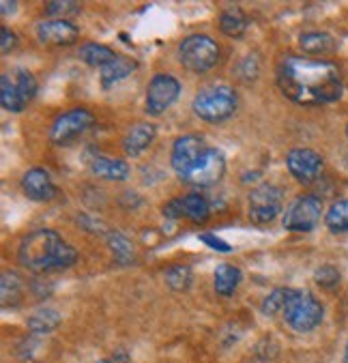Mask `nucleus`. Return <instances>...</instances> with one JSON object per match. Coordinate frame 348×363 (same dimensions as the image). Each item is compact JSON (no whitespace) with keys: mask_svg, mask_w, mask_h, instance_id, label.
I'll use <instances>...</instances> for the list:
<instances>
[{"mask_svg":"<svg viewBox=\"0 0 348 363\" xmlns=\"http://www.w3.org/2000/svg\"><path fill=\"white\" fill-rule=\"evenodd\" d=\"M277 86L286 99L299 106H327L344 93L337 65L303 56H288L280 62Z\"/></svg>","mask_w":348,"mask_h":363,"instance_id":"obj_1","label":"nucleus"},{"mask_svg":"<svg viewBox=\"0 0 348 363\" xmlns=\"http://www.w3.org/2000/svg\"><path fill=\"white\" fill-rule=\"evenodd\" d=\"M18 260L33 273L60 271L78 262V250L67 243L56 230H35L20 241Z\"/></svg>","mask_w":348,"mask_h":363,"instance_id":"obj_2","label":"nucleus"},{"mask_svg":"<svg viewBox=\"0 0 348 363\" xmlns=\"http://www.w3.org/2000/svg\"><path fill=\"white\" fill-rule=\"evenodd\" d=\"M237 106H239V95H237V91L232 86L213 84V86L202 89L196 95V99L191 104V110L200 121L218 125V123H224L230 116H235Z\"/></svg>","mask_w":348,"mask_h":363,"instance_id":"obj_3","label":"nucleus"},{"mask_svg":"<svg viewBox=\"0 0 348 363\" xmlns=\"http://www.w3.org/2000/svg\"><path fill=\"white\" fill-rule=\"evenodd\" d=\"M322 316H325V310L312 293L295 290V288L291 290V297L284 308V318L291 329L299 333L314 331L322 323Z\"/></svg>","mask_w":348,"mask_h":363,"instance_id":"obj_4","label":"nucleus"},{"mask_svg":"<svg viewBox=\"0 0 348 363\" xmlns=\"http://www.w3.org/2000/svg\"><path fill=\"white\" fill-rule=\"evenodd\" d=\"M37 95V80L28 69H13L0 78V104L7 112H22Z\"/></svg>","mask_w":348,"mask_h":363,"instance_id":"obj_5","label":"nucleus"},{"mask_svg":"<svg viewBox=\"0 0 348 363\" xmlns=\"http://www.w3.org/2000/svg\"><path fill=\"white\" fill-rule=\"evenodd\" d=\"M179 58L193 74H206L220 60V45L215 39L206 35H191L181 41Z\"/></svg>","mask_w":348,"mask_h":363,"instance_id":"obj_6","label":"nucleus"},{"mask_svg":"<svg viewBox=\"0 0 348 363\" xmlns=\"http://www.w3.org/2000/svg\"><path fill=\"white\" fill-rule=\"evenodd\" d=\"M322 215V202L318 196L303 194L291 202L284 213V228L291 233H310L316 228Z\"/></svg>","mask_w":348,"mask_h":363,"instance_id":"obj_7","label":"nucleus"},{"mask_svg":"<svg viewBox=\"0 0 348 363\" xmlns=\"http://www.w3.org/2000/svg\"><path fill=\"white\" fill-rule=\"evenodd\" d=\"M247 202H249L247 204L249 220L256 224H266L280 215V211L284 206V191L271 183H262L249 191Z\"/></svg>","mask_w":348,"mask_h":363,"instance_id":"obj_8","label":"nucleus"},{"mask_svg":"<svg viewBox=\"0 0 348 363\" xmlns=\"http://www.w3.org/2000/svg\"><path fill=\"white\" fill-rule=\"evenodd\" d=\"M226 174V157L220 149L208 147L202 157L191 166V170L185 174V183L196 185V187H211L222 181Z\"/></svg>","mask_w":348,"mask_h":363,"instance_id":"obj_9","label":"nucleus"},{"mask_svg":"<svg viewBox=\"0 0 348 363\" xmlns=\"http://www.w3.org/2000/svg\"><path fill=\"white\" fill-rule=\"evenodd\" d=\"M93 123H95V116L84 108L62 112L54 118V123L50 127V140L54 144H67V142L76 140L80 133H84Z\"/></svg>","mask_w":348,"mask_h":363,"instance_id":"obj_10","label":"nucleus"},{"mask_svg":"<svg viewBox=\"0 0 348 363\" xmlns=\"http://www.w3.org/2000/svg\"><path fill=\"white\" fill-rule=\"evenodd\" d=\"M179 95H181V82H179L174 76L157 74V76H153V80L149 82L145 110H147L151 116H159V114H164V112L179 99Z\"/></svg>","mask_w":348,"mask_h":363,"instance_id":"obj_11","label":"nucleus"},{"mask_svg":"<svg viewBox=\"0 0 348 363\" xmlns=\"http://www.w3.org/2000/svg\"><path fill=\"white\" fill-rule=\"evenodd\" d=\"M206 149H208L206 142L200 135H181L174 140L170 164H172V170L176 172V177L181 181L185 179V174L191 170V166L202 157V153Z\"/></svg>","mask_w":348,"mask_h":363,"instance_id":"obj_12","label":"nucleus"},{"mask_svg":"<svg viewBox=\"0 0 348 363\" xmlns=\"http://www.w3.org/2000/svg\"><path fill=\"white\" fill-rule=\"evenodd\" d=\"M286 166L299 183H314L322 172V157L312 149H293L286 155Z\"/></svg>","mask_w":348,"mask_h":363,"instance_id":"obj_13","label":"nucleus"},{"mask_svg":"<svg viewBox=\"0 0 348 363\" xmlns=\"http://www.w3.org/2000/svg\"><path fill=\"white\" fill-rule=\"evenodd\" d=\"M35 35H37L39 43L60 48V45L76 43L80 37V30L76 24L67 22V20H45L35 26Z\"/></svg>","mask_w":348,"mask_h":363,"instance_id":"obj_14","label":"nucleus"},{"mask_svg":"<svg viewBox=\"0 0 348 363\" xmlns=\"http://www.w3.org/2000/svg\"><path fill=\"white\" fill-rule=\"evenodd\" d=\"M22 191L35 200V202H47L56 196V185L47 170L43 168H30L22 177Z\"/></svg>","mask_w":348,"mask_h":363,"instance_id":"obj_15","label":"nucleus"},{"mask_svg":"<svg viewBox=\"0 0 348 363\" xmlns=\"http://www.w3.org/2000/svg\"><path fill=\"white\" fill-rule=\"evenodd\" d=\"M155 133H157V127L153 123H137L133 125L125 138H123V151L129 155V157H137L142 155L155 140Z\"/></svg>","mask_w":348,"mask_h":363,"instance_id":"obj_16","label":"nucleus"},{"mask_svg":"<svg viewBox=\"0 0 348 363\" xmlns=\"http://www.w3.org/2000/svg\"><path fill=\"white\" fill-rule=\"evenodd\" d=\"M213 284H215V293L222 297H232L237 293V288L241 284V269L230 264V262H222L215 267L213 273Z\"/></svg>","mask_w":348,"mask_h":363,"instance_id":"obj_17","label":"nucleus"},{"mask_svg":"<svg viewBox=\"0 0 348 363\" xmlns=\"http://www.w3.org/2000/svg\"><path fill=\"white\" fill-rule=\"evenodd\" d=\"M91 172L106 181H125L129 177V166L123 160L112 157H95L91 162Z\"/></svg>","mask_w":348,"mask_h":363,"instance_id":"obj_18","label":"nucleus"},{"mask_svg":"<svg viewBox=\"0 0 348 363\" xmlns=\"http://www.w3.org/2000/svg\"><path fill=\"white\" fill-rule=\"evenodd\" d=\"M135 67H137V65H135L133 60H129V58H125V56H116L112 62H108L103 69H99V76H101L103 89H110L114 82H118V80L131 76L133 71H135Z\"/></svg>","mask_w":348,"mask_h":363,"instance_id":"obj_19","label":"nucleus"},{"mask_svg":"<svg viewBox=\"0 0 348 363\" xmlns=\"http://www.w3.org/2000/svg\"><path fill=\"white\" fill-rule=\"evenodd\" d=\"M0 293H3V306L5 308H16L24 299V281L18 273L5 271L3 281H0Z\"/></svg>","mask_w":348,"mask_h":363,"instance_id":"obj_20","label":"nucleus"},{"mask_svg":"<svg viewBox=\"0 0 348 363\" xmlns=\"http://www.w3.org/2000/svg\"><path fill=\"white\" fill-rule=\"evenodd\" d=\"M299 45L310 56H325L335 50V39L329 33H305L299 37Z\"/></svg>","mask_w":348,"mask_h":363,"instance_id":"obj_21","label":"nucleus"},{"mask_svg":"<svg viewBox=\"0 0 348 363\" xmlns=\"http://www.w3.org/2000/svg\"><path fill=\"white\" fill-rule=\"evenodd\" d=\"M220 30L226 37H232V39L243 37L245 30H247V16L239 7L222 11V16H220Z\"/></svg>","mask_w":348,"mask_h":363,"instance_id":"obj_22","label":"nucleus"},{"mask_svg":"<svg viewBox=\"0 0 348 363\" xmlns=\"http://www.w3.org/2000/svg\"><path fill=\"white\" fill-rule=\"evenodd\" d=\"M183 211H185V217H189V220L196 224L206 222L208 215H211V206H208L206 198L196 191L183 196Z\"/></svg>","mask_w":348,"mask_h":363,"instance_id":"obj_23","label":"nucleus"},{"mask_svg":"<svg viewBox=\"0 0 348 363\" xmlns=\"http://www.w3.org/2000/svg\"><path fill=\"white\" fill-rule=\"evenodd\" d=\"M106 243H108L112 256L116 258V262L129 264V262L135 260V250H133L131 241L123 233H108L106 235Z\"/></svg>","mask_w":348,"mask_h":363,"instance_id":"obj_24","label":"nucleus"},{"mask_svg":"<svg viewBox=\"0 0 348 363\" xmlns=\"http://www.w3.org/2000/svg\"><path fill=\"white\" fill-rule=\"evenodd\" d=\"M78 54L89 67H99V69H103L108 62H112L116 58V54L108 45H101V43H86L80 48Z\"/></svg>","mask_w":348,"mask_h":363,"instance_id":"obj_25","label":"nucleus"},{"mask_svg":"<svg viewBox=\"0 0 348 363\" xmlns=\"http://www.w3.org/2000/svg\"><path fill=\"white\" fill-rule=\"evenodd\" d=\"M60 325V314L52 308H41L28 318V329L33 333H50Z\"/></svg>","mask_w":348,"mask_h":363,"instance_id":"obj_26","label":"nucleus"},{"mask_svg":"<svg viewBox=\"0 0 348 363\" xmlns=\"http://www.w3.org/2000/svg\"><path fill=\"white\" fill-rule=\"evenodd\" d=\"M325 224L331 233H346L348 230V200H337L325 215Z\"/></svg>","mask_w":348,"mask_h":363,"instance_id":"obj_27","label":"nucleus"},{"mask_svg":"<svg viewBox=\"0 0 348 363\" xmlns=\"http://www.w3.org/2000/svg\"><path fill=\"white\" fill-rule=\"evenodd\" d=\"M166 277V284L176 290V293H183V290H187L191 286V269L185 267V264H172L166 269L164 273Z\"/></svg>","mask_w":348,"mask_h":363,"instance_id":"obj_28","label":"nucleus"},{"mask_svg":"<svg viewBox=\"0 0 348 363\" xmlns=\"http://www.w3.org/2000/svg\"><path fill=\"white\" fill-rule=\"evenodd\" d=\"M291 290H293V288H275L273 293H269V297L264 299L262 312L269 314V316H273V314H277V312H284L286 301H288V297H291Z\"/></svg>","mask_w":348,"mask_h":363,"instance_id":"obj_29","label":"nucleus"},{"mask_svg":"<svg viewBox=\"0 0 348 363\" xmlns=\"http://www.w3.org/2000/svg\"><path fill=\"white\" fill-rule=\"evenodd\" d=\"M314 281L322 288H333L339 284V271L333 264H322L314 273Z\"/></svg>","mask_w":348,"mask_h":363,"instance_id":"obj_30","label":"nucleus"},{"mask_svg":"<svg viewBox=\"0 0 348 363\" xmlns=\"http://www.w3.org/2000/svg\"><path fill=\"white\" fill-rule=\"evenodd\" d=\"M45 13L47 16H74V13H80V5L78 3H69V0H64V3H47L45 5Z\"/></svg>","mask_w":348,"mask_h":363,"instance_id":"obj_31","label":"nucleus"},{"mask_svg":"<svg viewBox=\"0 0 348 363\" xmlns=\"http://www.w3.org/2000/svg\"><path fill=\"white\" fill-rule=\"evenodd\" d=\"M164 217L170 222H176L181 217H185V211H183V198H174L170 202H166V206L162 208Z\"/></svg>","mask_w":348,"mask_h":363,"instance_id":"obj_32","label":"nucleus"},{"mask_svg":"<svg viewBox=\"0 0 348 363\" xmlns=\"http://www.w3.org/2000/svg\"><path fill=\"white\" fill-rule=\"evenodd\" d=\"M18 48V35L13 30H9L7 26L0 28V52L9 54Z\"/></svg>","mask_w":348,"mask_h":363,"instance_id":"obj_33","label":"nucleus"},{"mask_svg":"<svg viewBox=\"0 0 348 363\" xmlns=\"http://www.w3.org/2000/svg\"><path fill=\"white\" fill-rule=\"evenodd\" d=\"M200 241L204 243V245H208L211 250H215V252H230L232 250V245L230 243H226V241H222L220 237H215V235H208V233H204V235H200Z\"/></svg>","mask_w":348,"mask_h":363,"instance_id":"obj_34","label":"nucleus"},{"mask_svg":"<svg viewBox=\"0 0 348 363\" xmlns=\"http://www.w3.org/2000/svg\"><path fill=\"white\" fill-rule=\"evenodd\" d=\"M245 69V74H243V78L245 80H254L256 76H258V60H256V56H247L243 62H241V71Z\"/></svg>","mask_w":348,"mask_h":363,"instance_id":"obj_35","label":"nucleus"},{"mask_svg":"<svg viewBox=\"0 0 348 363\" xmlns=\"http://www.w3.org/2000/svg\"><path fill=\"white\" fill-rule=\"evenodd\" d=\"M16 9H18V3H9V0H3V3H0V11H3L5 18L7 16H13Z\"/></svg>","mask_w":348,"mask_h":363,"instance_id":"obj_36","label":"nucleus"},{"mask_svg":"<svg viewBox=\"0 0 348 363\" xmlns=\"http://www.w3.org/2000/svg\"><path fill=\"white\" fill-rule=\"evenodd\" d=\"M97 363H127V359L125 357H110V359H101Z\"/></svg>","mask_w":348,"mask_h":363,"instance_id":"obj_37","label":"nucleus"},{"mask_svg":"<svg viewBox=\"0 0 348 363\" xmlns=\"http://www.w3.org/2000/svg\"><path fill=\"white\" fill-rule=\"evenodd\" d=\"M344 363H348V344H346V350H344Z\"/></svg>","mask_w":348,"mask_h":363,"instance_id":"obj_38","label":"nucleus"},{"mask_svg":"<svg viewBox=\"0 0 348 363\" xmlns=\"http://www.w3.org/2000/svg\"><path fill=\"white\" fill-rule=\"evenodd\" d=\"M346 135H348V127H346Z\"/></svg>","mask_w":348,"mask_h":363,"instance_id":"obj_39","label":"nucleus"}]
</instances>
